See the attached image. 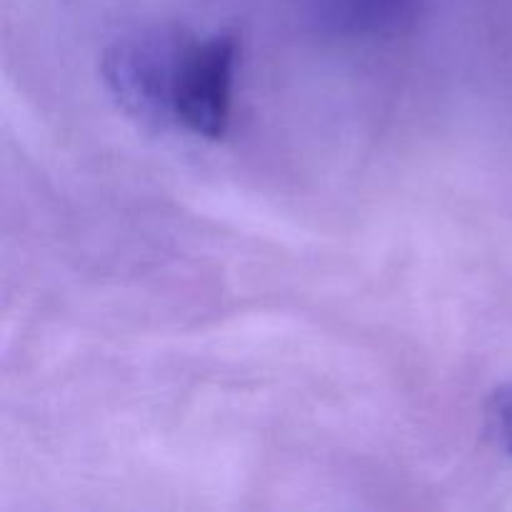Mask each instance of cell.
Here are the masks:
<instances>
[{
  "mask_svg": "<svg viewBox=\"0 0 512 512\" xmlns=\"http://www.w3.org/2000/svg\"><path fill=\"white\" fill-rule=\"evenodd\" d=\"M238 55V35L233 33L193 40L175 100V128L205 140L228 133Z\"/></svg>",
  "mask_w": 512,
  "mask_h": 512,
  "instance_id": "obj_2",
  "label": "cell"
},
{
  "mask_svg": "<svg viewBox=\"0 0 512 512\" xmlns=\"http://www.w3.org/2000/svg\"><path fill=\"white\" fill-rule=\"evenodd\" d=\"M488 420L495 440L512 455V385H500L488 400Z\"/></svg>",
  "mask_w": 512,
  "mask_h": 512,
  "instance_id": "obj_4",
  "label": "cell"
},
{
  "mask_svg": "<svg viewBox=\"0 0 512 512\" xmlns=\"http://www.w3.org/2000/svg\"><path fill=\"white\" fill-rule=\"evenodd\" d=\"M193 40L175 25H150L110 43L100 68L115 103L148 128H175V100Z\"/></svg>",
  "mask_w": 512,
  "mask_h": 512,
  "instance_id": "obj_1",
  "label": "cell"
},
{
  "mask_svg": "<svg viewBox=\"0 0 512 512\" xmlns=\"http://www.w3.org/2000/svg\"><path fill=\"white\" fill-rule=\"evenodd\" d=\"M305 8L323 35L375 40L410 28L423 0H305Z\"/></svg>",
  "mask_w": 512,
  "mask_h": 512,
  "instance_id": "obj_3",
  "label": "cell"
}]
</instances>
